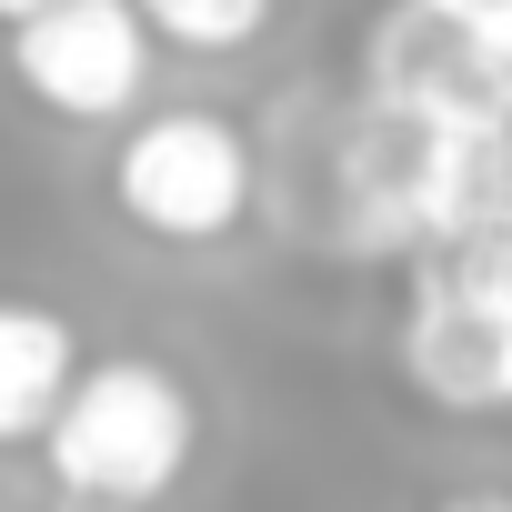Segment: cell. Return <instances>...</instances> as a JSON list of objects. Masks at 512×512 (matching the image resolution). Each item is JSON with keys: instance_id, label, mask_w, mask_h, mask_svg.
<instances>
[{"instance_id": "1", "label": "cell", "mask_w": 512, "mask_h": 512, "mask_svg": "<svg viewBox=\"0 0 512 512\" xmlns=\"http://www.w3.org/2000/svg\"><path fill=\"white\" fill-rule=\"evenodd\" d=\"M191 442H201V402L171 362H141V352H111L91 372H71L51 432H41V462L51 482H81V492H111L131 512H151L181 472H191Z\"/></svg>"}, {"instance_id": "2", "label": "cell", "mask_w": 512, "mask_h": 512, "mask_svg": "<svg viewBox=\"0 0 512 512\" xmlns=\"http://www.w3.org/2000/svg\"><path fill=\"white\" fill-rule=\"evenodd\" d=\"M111 201L151 241H221L251 211V141L221 111H151L111 151Z\"/></svg>"}, {"instance_id": "3", "label": "cell", "mask_w": 512, "mask_h": 512, "mask_svg": "<svg viewBox=\"0 0 512 512\" xmlns=\"http://www.w3.org/2000/svg\"><path fill=\"white\" fill-rule=\"evenodd\" d=\"M11 71L61 121H131L151 91V21L141 0H51L11 31Z\"/></svg>"}, {"instance_id": "4", "label": "cell", "mask_w": 512, "mask_h": 512, "mask_svg": "<svg viewBox=\"0 0 512 512\" xmlns=\"http://www.w3.org/2000/svg\"><path fill=\"white\" fill-rule=\"evenodd\" d=\"M402 372L442 412H502V322L452 272H422V292L402 312Z\"/></svg>"}, {"instance_id": "5", "label": "cell", "mask_w": 512, "mask_h": 512, "mask_svg": "<svg viewBox=\"0 0 512 512\" xmlns=\"http://www.w3.org/2000/svg\"><path fill=\"white\" fill-rule=\"evenodd\" d=\"M71 372H81V342H71L61 312H41V302H0V452L51 432Z\"/></svg>"}, {"instance_id": "6", "label": "cell", "mask_w": 512, "mask_h": 512, "mask_svg": "<svg viewBox=\"0 0 512 512\" xmlns=\"http://www.w3.org/2000/svg\"><path fill=\"white\" fill-rule=\"evenodd\" d=\"M141 21L171 51H241L272 31V0H141Z\"/></svg>"}, {"instance_id": "7", "label": "cell", "mask_w": 512, "mask_h": 512, "mask_svg": "<svg viewBox=\"0 0 512 512\" xmlns=\"http://www.w3.org/2000/svg\"><path fill=\"white\" fill-rule=\"evenodd\" d=\"M432 512H512V482H452L432 492Z\"/></svg>"}, {"instance_id": "8", "label": "cell", "mask_w": 512, "mask_h": 512, "mask_svg": "<svg viewBox=\"0 0 512 512\" xmlns=\"http://www.w3.org/2000/svg\"><path fill=\"white\" fill-rule=\"evenodd\" d=\"M442 11H452V21H472L482 41H492V31H512V0H442Z\"/></svg>"}, {"instance_id": "9", "label": "cell", "mask_w": 512, "mask_h": 512, "mask_svg": "<svg viewBox=\"0 0 512 512\" xmlns=\"http://www.w3.org/2000/svg\"><path fill=\"white\" fill-rule=\"evenodd\" d=\"M41 512H131V502H111V492H81V482H51V502Z\"/></svg>"}, {"instance_id": "10", "label": "cell", "mask_w": 512, "mask_h": 512, "mask_svg": "<svg viewBox=\"0 0 512 512\" xmlns=\"http://www.w3.org/2000/svg\"><path fill=\"white\" fill-rule=\"evenodd\" d=\"M31 11H51V0H0V31H21Z\"/></svg>"}, {"instance_id": "11", "label": "cell", "mask_w": 512, "mask_h": 512, "mask_svg": "<svg viewBox=\"0 0 512 512\" xmlns=\"http://www.w3.org/2000/svg\"><path fill=\"white\" fill-rule=\"evenodd\" d=\"M502 412H512V332H502Z\"/></svg>"}]
</instances>
